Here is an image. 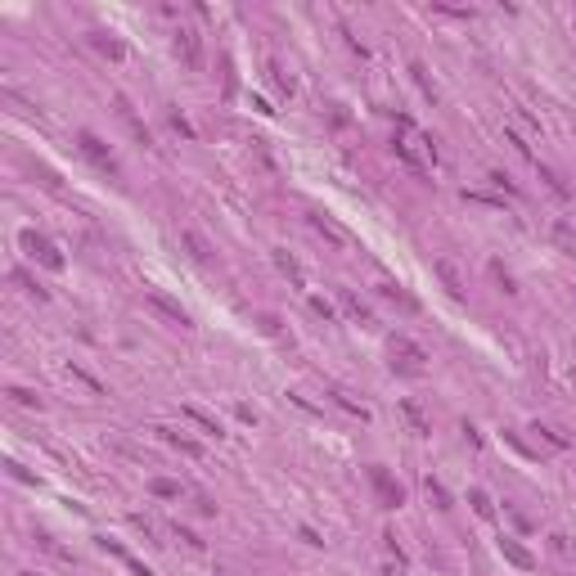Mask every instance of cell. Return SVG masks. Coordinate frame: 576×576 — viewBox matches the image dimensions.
<instances>
[{"label": "cell", "mask_w": 576, "mask_h": 576, "mask_svg": "<svg viewBox=\"0 0 576 576\" xmlns=\"http://www.w3.org/2000/svg\"><path fill=\"white\" fill-rule=\"evenodd\" d=\"M423 491H428V500H433V505H437V509H450V505H455V500H450V491H446V486H441V482H437V477H433V473H428V477H423Z\"/></svg>", "instance_id": "obj_19"}, {"label": "cell", "mask_w": 576, "mask_h": 576, "mask_svg": "<svg viewBox=\"0 0 576 576\" xmlns=\"http://www.w3.org/2000/svg\"><path fill=\"white\" fill-rule=\"evenodd\" d=\"M298 536H302V541H306V545H315V549H320V545H324V536H320V531H315V527H298Z\"/></svg>", "instance_id": "obj_35"}, {"label": "cell", "mask_w": 576, "mask_h": 576, "mask_svg": "<svg viewBox=\"0 0 576 576\" xmlns=\"http://www.w3.org/2000/svg\"><path fill=\"white\" fill-rule=\"evenodd\" d=\"M500 554H505L513 568H522V572H531V568H536V554H531V549H522L518 541H513V536H500Z\"/></svg>", "instance_id": "obj_11"}, {"label": "cell", "mask_w": 576, "mask_h": 576, "mask_svg": "<svg viewBox=\"0 0 576 576\" xmlns=\"http://www.w3.org/2000/svg\"><path fill=\"white\" fill-rule=\"evenodd\" d=\"M437 275H441V279H446V288H450V298H459V293H464V279L455 275V266H450V261H437Z\"/></svg>", "instance_id": "obj_28"}, {"label": "cell", "mask_w": 576, "mask_h": 576, "mask_svg": "<svg viewBox=\"0 0 576 576\" xmlns=\"http://www.w3.org/2000/svg\"><path fill=\"white\" fill-rule=\"evenodd\" d=\"M149 491H153L158 500H180V482H171V477H153Z\"/></svg>", "instance_id": "obj_26"}, {"label": "cell", "mask_w": 576, "mask_h": 576, "mask_svg": "<svg viewBox=\"0 0 576 576\" xmlns=\"http://www.w3.org/2000/svg\"><path fill=\"white\" fill-rule=\"evenodd\" d=\"M311 230H320V235H324L329 243H334V248H347V243H351V239H347V235H342V230L334 225V221H329V216H320V212H311Z\"/></svg>", "instance_id": "obj_16"}, {"label": "cell", "mask_w": 576, "mask_h": 576, "mask_svg": "<svg viewBox=\"0 0 576 576\" xmlns=\"http://www.w3.org/2000/svg\"><path fill=\"white\" fill-rule=\"evenodd\" d=\"M144 302H149V311L158 315V320H167L171 329H189V311L180 306L171 293H163V288H149L144 293Z\"/></svg>", "instance_id": "obj_5"}, {"label": "cell", "mask_w": 576, "mask_h": 576, "mask_svg": "<svg viewBox=\"0 0 576 576\" xmlns=\"http://www.w3.org/2000/svg\"><path fill=\"white\" fill-rule=\"evenodd\" d=\"M378 293H383L387 302H396L401 311H419V302H414V298H410V293L401 288V284H378Z\"/></svg>", "instance_id": "obj_17"}, {"label": "cell", "mask_w": 576, "mask_h": 576, "mask_svg": "<svg viewBox=\"0 0 576 576\" xmlns=\"http://www.w3.org/2000/svg\"><path fill=\"white\" fill-rule=\"evenodd\" d=\"M176 541H185L189 549H203V541H199V536L189 531V527H180V522H176Z\"/></svg>", "instance_id": "obj_34"}, {"label": "cell", "mask_w": 576, "mask_h": 576, "mask_svg": "<svg viewBox=\"0 0 576 576\" xmlns=\"http://www.w3.org/2000/svg\"><path fill=\"white\" fill-rule=\"evenodd\" d=\"M216 576H225V572H216Z\"/></svg>", "instance_id": "obj_40"}, {"label": "cell", "mask_w": 576, "mask_h": 576, "mask_svg": "<svg viewBox=\"0 0 576 576\" xmlns=\"http://www.w3.org/2000/svg\"><path fill=\"white\" fill-rule=\"evenodd\" d=\"M185 419H194V423H199L207 437H221V423H216V419H212V414H207L203 406H185Z\"/></svg>", "instance_id": "obj_20"}, {"label": "cell", "mask_w": 576, "mask_h": 576, "mask_svg": "<svg viewBox=\"0 0 576 576\" xmlns=\"http://www.w3.org/2000/svg\"><path fill=\"white\" fill-rule=\"evenodd\" d=\"M235 414H239L243 423H257V414H252V406H235Z\"/></svg>", "instance_id": "obj_39"}, {"label": "cell", "mask_w": 576, "mask_h": 576, "mask_svg": "<svg viewBox=\"0 0 576 576\" xmlns=\"http://www.w3.org/2000/svg\"><path fill=\"white\" fill-rule=\"evenodd\" d=\"M549 243H554L563 257H576V225L572 221H554V225H549Z\"/></svg>", "instance_id": "obj_9"}, {"label": "cell", "mask_w": 576, "mask_h": 576, "mask_svg": "<svg viewBox=\"0 0 576 576\" xmlns=\"http://www.w3.org/2000/svg\"><path fill=\"white\" fill-rule=\"evenodd\" d=\"M153 433L163 437L167 446H176L180 455H189V459H203V446H199V441H194V437H185V433H176V428H153Z\"/></svg>", "instance_id": "obj_10"}, {"label": "cell", "mask_w": 576, "mask_h": 576, "mask_svg": "<svg viewBox=\"0 0 576 576\" xmlns=\"http://www.w3.org/2000/svg\"><path fill=\"white\" fill-rule=\"evenodd\" d=\"M387 365H392V374H401V378H423L428 374V351L406 334H392L387 338Z\"/></svg>", "instance_id": "obj_1"}, {"label": "cell", "mask_w": 576, "mask_h": 576, "mask_svg": "<svg viewBox=\"0 0 576 576\" xmlns=\"http://www.w3.org/2000/svg\"><path fill=\"white\" fill-rule=\"evenodd\" d=\"M392 153H396V158H401V163H406L410 171H419V176H423V163H419V158H414V149H410V144H406V140H401V136H396V140H392Z\"/></svg>", "instance_id": "obj_25"}, {"label": "cell", "mask_w": 576, "mask_h": 576, "mask_svg": "<svg viewBox=\"0 0 576 576\" xmlns=\"http://www.w3.org/2000/svg\"><path fill=\"white\" fill-rule=\"evenodd\" d=\"M486 180H491L495 189H505V194H513V199H518V185H513V180L505 176V171H491V176H486Z\"/></svg>", "instance_id": "obj_33"}, {"label": "cell", "mask_w": 576, "mask_h": 576, "mask_svg": "<svg viewBox=\"0 0 576 576\" xmlns=\"http://www.w3.org/2000/svg\"><path fill=\"white\" fill-rule=\"evenodd\" d=\"M180 243H185V248L199 257V261H212V248H207V239H199L194 230H185V235H180Z\"/></svg>", "instance_id": "obj_27"}, {"label": "cell", "mask_w": 576, "mask_h": 576, "mask_svg": "<svg viewBox=\"0 0 576 576\" xmlns=\"http://www.w3.org/2000/svg\"><path fill=\"white\" fill-rule=\"evenodd\" d=\"M171 50H176V59H180L189 72L203 68V45H199V32H194V28H180L176 41H171Z\"/></svg>", "instance_id": "obj_6"}, {"label": "cell", "mask_w": 576, "mask_h": 576, "mask_svg": "<svg viewBox=\"0 0 576 576\" xmlns=\"http://www.w3.org/2000/svg\"><path fill=\"white\" fill-rule=\"evenodd\" d=\"M167 122H171V131H176V136H185V140H194V127H189V117L180 113V108H167Z\"/></svg>", "instance_id": "obj_30"}, {"label": "cell", "mask_w": 576, "mask_h": 576, "mask_svg": "<svg viewBox=\"0 0 576 576\" xmlns=\"http://www.w3.org/2000/svg\"><path fill=\"white\" fill-rule=\"evenodd\" d=\"M531 433H536V437H541V441H549V446H554V450H568V446H572V441H568V437H563V433H558V428H549V423H531Z\"/></svg>", "instance_id": "obj_24"}, {"label": "cell", "mask_w": 576, "mask_h": 576, "mask_svg": "<svg viewBox=\"0 0 576 576\" xmlns=\"http://www.w3.org/2000/svg\"><path fill=\"white\" fill-rule=\"evenodd\" d=\"M90 45H95L104 59H113V64H122V59H127V45H122L113 32H90Z\"/></svg>", "instance_id": "obj_14"}, {"label": "cell", "mask_w": 576, "mask_h": 576, "mask_svg": "<svg viewBox=\"0 0 576 576\" xmlns=\"http://www.w3.org/2000/svg\"><path fill=\"white\" fill-rule=\"evenodd\" d=\"M401 419L410 423L414 437H433V423H428V414L419 410V401H401Z\"/></svg>", "instance_id": "obj_13"}, {"label": "cell", "mask_w": 576, "mask_h": 576, "mask_svg": "<svg viewBox=\"0 0 576 576\" xmlns=\"http://www.w3.org/2000/svg\"><path fill=\"white\" fill-rule=\"evenodd\" d=\"M329 401H334L338 410H347L351 419H360V423H370V419H374V410L365 406V401H356V396H351L347 387H329Z\"/></svg>", "instance_id": "obj_7"}, {"label": "cell", "mask_w": 576, "mask_h": 576, "mask_svg": "<svg viewBox=\"0 0 576 576\" xmlns=\"http://www.w3.org/2000/svg\"><path fill=\"white\" fill-rule=\"evenodd\" d=\"M365 477H370V491H374V500H378V509H401L406 505V486L396 482V477H392L383 464H370V469H365Z\"/></svg>", "instance_id": "obj_4"}, {"label": "cell", "mask_w": 576, "mask_h": 576, "mask_svg": "<svg viewBox=\"0 0 576 576\" xmlns=\"http://www.w3.org/2000/svg\"><path fill=\"white\" fill-rule=\"evenodd\" d=\"M410 77H414V86L423 90V100H428V104H437V81L428 77V68H423V64H410Z\"/></svg>", "instance_id": "obj_18"}, {"label": "cell", "mask_w": 576, "mask_h": 576, "mask_svg": "<svg viewBox=\"0 0 576 576\" xmlns=\"http://www.w3.org/2000/svg\"><path fill=\"white\" fill-rule=\"evenodd\" d=\"M491 279L500 284V293H509V298H513V293H518V284H513V275H509V271H505V266H500V261H491Z\"/></svg>", "instance_id": "obj_31"}, {"label": "cell", "mask_w": 576, "mask_h": 576, "mask_svg": "<svg viewBox=\"0 0 576 576\" xmlns=\"http://www.w3.org/2000/svg\"><path fill=\"white\" fill-rule=\"evenodd\" d=\"M338 302H342V311H347L356 324H374V311H370V306H365L351 288H338Z\"/></svg>", "instance_id": "obj_12"}, {"label": "cell", "mask_w": 576, "mask_h": 576, "mask_svg": "<svg viewBox=\"0 0 576 576\" xmlns=\"http://www.w3.org/2000/svg\"><path fill=\"white\" fill-rule=\"evenodd\" d=\"M572 32H576V23H572Z\"/></svg>", "instance_id": "obj_41"}, {"label": "cell", "mask_w": 576, "mask_h": 576, "mask_svg": "<svg viewBox=\"0 0 576 576\" xmlns=\"http://www.w3.org/2000/svg\"><path fill=\"white\" fill-rule=\"evenodd\" d=\"M113 104H117V117H122V122H127V127H131V136H136L140 144H153L149 127H144V122L136 117V108H131V100H127V95H113Z\"/></svg>", "instance_id": "obj_8"}, {"label": "cell", "mask_w": 576, "mask_h": 576, "mask_svg": "<svg viewBox=\"0 0 576 576\" xmlns=\"http://www.w3.org/2000/svg\"><path fill=\"white\" fill-rule=\"evenodd\" d=\"M9 279H14V284H18L23 293H28V298H36V302H45V298H50V293H45L41 284H36V279H32L28 271H9Z\"/></svg>", "instance_id": "obj_22"}, {"label": "cell", "mask_w": 576, "mask_h": 576, "mask_svg": "<svg viewBox=\"0 0 576 576\" xmlns=\"http://www.w3.org/2000/svg\"><path fill=\"white\" fill-rule=\"evenodd\" d=\"M469 505H473L477 518H495V505H491V495H486L482 486H473V491H469Z\"/></svg>", "instance_id": "obj_23"}, {"label": "cell", "mask_w": 576, "mask_h": 576, "mask_svg": "<svg viewBox=\"0 0 576 576\" xmlns=\"http://www.w3.org/2000/svg\"><path fill=\"white\" fill-rule=\"evenodd\" d=\"M271 257H275V266H279V271H284V275L293 279V288H306V275H302V266H298V257H293L288 248H275Z\"/></svg>", "instance_id": "obj_15"}, {"label": "cell", "mask_w": 576, "mask_h": 576, "mask_svg": "<svg viewBox=\"0 0 576 576\" xmlns=\"http://www.w3.org/2000/svg\"><path fill=\"white\" fill-rule=\"evenodd\" d=\"M536 171H541V180H545V185L558 194V199H572V189H568V185L558 180V171H554V167H541V163H536Z\"/></svg>", "instance_id": "obj_29"}, {"label": "cell", "mask_w": 576, "mask_h": 576, "mask_svg": "<svg viewBox=\"0 0 576 576\" xmlns=\"http://www.w3.org/2000/svg\"><path fill=\"white\" fill-rule=\"evenodd\" d=\"M77 153L90 163L100 176H108V180H122V167H117V158H113V149L95 136V131H77Z\"/></svg>", "instance_id": "obj_3"}, {"label": "cell", "mask_w": 576, "mask_h": 576, "mask_svg": "<svg viewBox=\"0 0 576 576\" xmlns=\"http://www.w3.org/2000/svg\"><path fill=\"white\" fill-rule=\"evenodd\" d=\"M5 396L14 401L18 410H41V396H36L32 387H5Z\"/></svg>", "instance_id": "obj_21"}, {"label": "cell", "mask_w": 576, "mask_h": 576, "mask_svg": "<svg viewBox=\"0 0 576 576\" xmlns=\"http://www.w3.org/2000/svg\"><path fill=\"white\" fill-rule=\"evenodd\" d=\"M271 81H275L279 95H293V77H284V68H279V64H271Z\"/></svg>", "instance_id": "obj_32"}, {"label": "cell", "mask_w": 576, "mask_h": 576, "mask_svg": "<svg viewBox=\"0 0 576 576\" xmlns=\"http://www.w3.org/2000/svg\"><path fill=\"white\" fill-rule=\"evenodd\" d=\"M311 311L324 315V320H334V302H324V298H311Z\"/></svg>", "instance_id": "obj_36"}, {"label": "cell", "mask_w": 576, "mask_h": 576, "mask_svg": "<svg viewBox=\"0 0 576 576\" xmlns=\"http://www.w3.org/2000/svg\"><path fill=\"white\" fill-rule=\"evenodd\" d=\"M9 473H14V477H18V482H36V477H32L28 469H23V464H9Z\"/></svg>", "instance_id": "obj_38"}, {"label": "cell", "mask_w": 576, "mask_h": 576, "mask_svg": "<svg viewBox=\"0 0 576 576\" xmlns=\"http://www.w3.org/2000/svg\"><path fill=\"white\" fill-rule=\"evenodd\" d=\"M18 248H23V257H28V261L45 266V271H54V275L68 266V257L59 252V243H54V239H45L41 230H18Z\"/></svg>", "instance_id": "obj_2"}, {"label": "cell", "mask_w": 576, "mask_h": 576, "mask_svg": "<svg viewBox=\"0 0 576 576\" xmlns=\"http://www.w3.org/2000/svg\"><path fill=\"white\" fill-rule=\"evenodd\" d=\"M122 563H127V568H131V576H158L153 568H144V563H136V558H131V554H127V558H122Z\"/></svg>", "instance_id": "obj_37"}, {"label": "cell", "mask_w": 576, "mask_h": 576, "mask_svg": "<svg viewBox=\"0 0 576 576\" xmlns=\"http://www.w3.org/2000/svg\"><path fill=\"white\" fill-rule=\"evenodd\" d=\"M28 576H36V572H28Z\"/></svg>", "instance_id": "obj_42"}]
</instances>
